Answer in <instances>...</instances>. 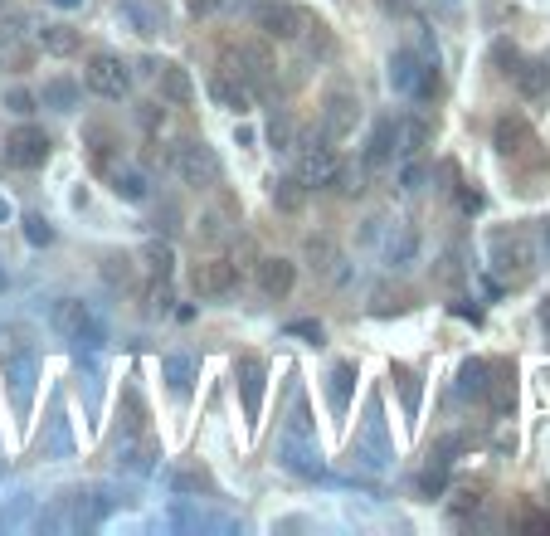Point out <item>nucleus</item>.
Listing matches in <instances>:
<instances>
[{
    "mask_svg": "<svg viewBox=\"0 0 550 536\" xmlns=\"http://www.w3.org/2000/svg\"><path fill=\"white\" fill-rule=\"evenodd\" d=\"M541 249H546V259H550V220L541 225Z\"/></svg>",
    "mask_w": 550,
    "mask_h": 536,
    "instance_id": "obj_47",
    "label": "nucleus"
},
{
    "mask_svg": "<svg viewBox=\"0 0 550 536\" xmlns=\"http://www.w3.org/2000/svg\"><path fill=\"white\" fill-rule=\"evenodd\" d=\"M356 122H361V98H356V93H346V88L327 93V108H322V132H327V142L351 137V132H356Z\"/></svg>",
    "mask_w": 550,
    "mask_h": 536,
    "instance_id": "obj_8",
    "label": "nucleus"
},
{
    "mask_svg": "<svg viewBox=\"0 0 550 536\" xmlns=\"http://www.w3.org/2000/svg\"><path fill=\"white\" fill-rule=\"evenodd\" d=\"M147 307H151V312H166V307H171V288H166V278H161V283H151Z\"/></svg>",
    "mask_w": 550,
    "mask_h": 536,
    "instance_id": "obj_44",
    "label": "nucleus"
},
{
    "mask_svg": "<svg viewBox=\"0 0 550 536\" xmlns=\"http://www.w3.org/2000/svg\"><path fill=\"white\" fill-rule=\"evenodd\" d=\"M419 488H424V493H443V463H439V468H429V473L419 478Z\"/></svg>",
    "mask_w": 550,
    "mask_h": 536,
    "instance_id": "obj_45",
    "label": "nucleus"
},
{
    "mask_svg": "<svg viewBox=\"0 0 550 536\" xmlns=\"http://www.w3.org/2000/svg\"><path fill=\"white\" fill-rule=\"evenodd\" d=\"M254 20L258 30L273 39H302L312 30V15L302 5H293V0H263V5H254Z\"/></svg>",
    "mask_w": 550,
    "mask_h": 536,
    "instance_id": "obj_3",
    "label": "nucleus"
},
{
    "mask_svg": "<svg viewBox=\"0 0 550 536\" xmlns=\"http://www.w3.org/2000/svg\"><path fill=\"white\" fill-rule=\"evenodd\" d=\"M220 5H224V0H190V10H195V15H215Z\"/></svg>",
    "mask_w": 550,
    "mask_h": 536,
    "instance_id": "obj_46",
    "label": "nucleus"
},
{
    "mask_svg": "<svg viewBox=\"0 0 550 536\" xmlns=\"http://www.w3.org/2000/svg\"><path fill=\"white\" fill-rule=\"evenodd\" d=\"M35 93H25V88H15V93H5V108H10V113H20V117H30L35 113Z\"/></svg>",
    "mask_w": 550,
    "mask_h": 536,
    "instance_id": "obj_40",
    "label": "nucleus"
},
{
    "mask_svg": "<svg viewBox=\"0 0 550 536\" xmlns=\"http://www.w3.org/2000/svg\"><path fill=\"white\" fill-rule=\"evenodd\" d=\"M409 254H414V234L400 230V239H390V264H404Z\"/></svg>",
    "mask_w": 550,
    "mask_h": 536,
    "instance_id": "obj_43",
    "label": "nucleus"
},
{
    "mask_svg": "<svg viewBox=\"0 0 550 536\" xmlns=\"http://www.w3.org/2000/svg\"><path fill=\"white\" fill-rule=\"evenodd\" d=\"M293 137H297V127H293V117L288 113H278L273 122H268V142H273V152H293Z\"/></svg>",
    "mask_w": 550,
    "mask_h": 536,
    "instance_id": "obj_35",
    "label": "nucleus"
},
{
    "mask_svg": "<svg viewBox=\"0 0 550 536\" xmlns=\"http://www.w3.org/2000/svg\"><path fill=\"white\" fill-rule=\"evenodd\" d=\"M492 376H497V381H487V395H482V400H492V410H497V415H507V410L516 405L512 366H492Z\"/></svg>",
    "mask_w": 550,
    "mask_h": 536,
    "instance_id": "obj_23",
    "label": "nucleus"
},
{
    "mask_svg": "<svg viewBox=\"0 0 550 536\" xmlns=\"http://www.w3.org/2000/svg\"><path fill=\"white\" fill-rule=\"evenodd\" d=\"M0 376H5V390H10V400H15V415H30V400H35V385H39L35 351H30V346H5Z\"/></svg>",
    "mask_w": 550,
    "mask_h": 536,
    "instance_id": "obj_2",
    "label": "nucleus"
},
{
    "mask_svg": "<svg viewBox=\"0 0 550 536\" xmlns=\"http://www.w3.org/2000/svg\"><path fill=\"white\" fill-rule=\"evenodd\" d=\"M487 249H492V268H497L502 278H526L531 264H536V249H531V239L521 230H497Z\"/></svg>",
    "mask_w": 550,
    "mask_h": 536,
    "instance_id": "obj_5",
    "label": "nucleus"
},
{
    "mask_svg": "<svg viewBox=\"0 0 550 536\" xmlns=\"http://www.w3.org/2000/svg\"><path fill=\"white\" fill-rule=\"evenodd\" d=\"M171 488H176V493H215V483H210V473H200V468H185V473H171Z\"/></svg>",
    "mask_w": 550,
    "mask_h": 536,
    "instance_id": "obj_36",
    "label": "nucleus"
},
{
    "mask_svg": "<svg viewBox=\"0 0 550 536\" xmlns=\"http://www.w3.org/2000/svg\"><path fill=\"white\" fill-rule=\"evenodd\" d=\"M331 181H336V191H341V195H361V191H366V186H361V181H366V171H356V166H336V176H331Z\"/></svg>",
    "mask_w": 550,
    "mask_h": 536,
    "instance_id": "obj_38",
    "label": "nucleus"
},
{
    "mask_svg": "<svg viewBox=\"0 0 550 536\" xmlns=\"http://www.w3.org/2000/svg\"><path fill=\"white\" fill-rule=\"evenodd\" d=\"M302 186H331V176H336V152L327 147V132L317 137V142H302Z\"/></svg>",
    "mask_w": 550,
    "mask_h": 536,
    "instance_id": "obj_14",
    "label": "nucleus"
},
{
    "mask_svg": "<svg viewBox=\"0 0 550 536\" xmlns=\"http://www.w3.org/2000/svg\"><path fill=\"white\" fill-rule=\"evenodd\" d=\"M229 64H239V69H229V74H239L254 93L273 83V54H268L263 44H239V49L229 54Z\"/></svg>",
    "mask_w": 550,
    "mask_h": 536,
    "instance_id": "obj_11",
    "label": "nucleus"
},
{
    "mask_svg": "<svg viewBox=\"0 0 550 536\" xmlns=\"http://www.w3.org/2000/svg\"><path fill=\"white\" fill-rule=\"evenodd\" d=\"M234 376H239V390H244V415L254 424L258 415H263V381H268V366H263V356H239Z\"/></svg>",
    "mask_w": 550,
    "mask_h": 536,
    "instance_id": "obj_13",
    "label": "nucleus"
},
{
    "mask_svg": "<svg viewBox=\"0 0 550 536\" xmlns=\"http://www.w3.org/2000/svg\"><path fill=\"white\" fill-rule=\"evenodd\" d=\"M0 5H5V0H0Z\"/></svg>",
    "mask_w": 550,
    "mask_h": 536,
    "instance_id": "obj_51",
    "label": "nucleus"
},
{
    "mask_svg": "<svg viewBox=\"0 0 550 536\" xmlns=\"http://www.w3.org/2000/svg\"><path fill=\"white\" fill-rule=\"evenodd\" d=\"M117 15H122V20H127L137 35H156V15H151L147 5H137V0H122V5H117Z\"/></svg>",
    "mask_w": 550,
    "mask_h": 536,
    "instance_id": "obj_32",
    "label": "nucleus"
},
{
    "mask_svg": "<svg viewBox=\"0 0 550 536\" xmlns=\"http://www.w3.org/2000/svg\"><path fill=\"white\" fill-rule=\"evenodd\" d=\"M39 103H44V108H59V113H74L78 108V83L74 78H49L44 93H39Z\"/></svg>",
    "mask_w": 550,
    "mask_h": 536,
    "instance_id": "obj_24",
    "label": "nucleus"
},
{
    "mask_svg": "<svg viewBox=\"0 0 550 536\" xmlns=\"http://www.w3.org/2000/svg\"><path fill=\"white\" fill-rule=\"evenodd\" d=\"M54 327H59L74 346H83V351H98V346L108 342V327H103L98 307L78 303V298H64V303L54 307Z\"/></svg>",
    "mask_w": 550,
    "mask_h": 536,
    "instance_id": "obj_1",
    "label": "nucleus"
},
{
    "mask_svg": "<svg viewBox=\"0 0 550 536\" xmlns=\"http://www.w3.org/2000/svg\"><path fill=\"white\" fill-rule=\"evenodd\" d=\"M288 337H302V342L322 346V322H288Z\"/></svg>",
    "mask_w": 550,
    "mask_h": 536,
    "instance_id": "obj_41",
    "label": "nucleus"
},
{
    "mask_svg": "<svg viewBox=\"0 0 550 536\" xmlns=\"http://www.w3.org/2000/svg\"><path fill=\"white\" fill-rule=\"evenodd\" d=\"M453 390H458L463 400H482V395H487V361H463Z\"/></svg>",
    "mask_w": 550,
    "mask_h": 536,
    "instance_id": "obj_25",
    "label": "nucleus"
},
{
    "mask_svg": "<svg viewBox=\"0 0 550 536\" xmlns=\"http://www.w3.org/2000/svg\"><path fill=\"white\" fill-rule=\"evenodd\" d=\"M171 522L185 527V532H234V527H239V522L215 517V512H205V507H190V502H176V507H171Z\"/></svg>",
    "mask_w": 550,
    "mask_h": 536,
    "instance_id": "obj_17",
    "label": "nucleus"
},
{
    "mask_svg": "<svg viewBox=\"0 0 550 536\" xmlns=\"http://www.w3.org/2000/svg\"><path fill=\"white\" fill-rule=\"evenodd\" d=\"M331 410L336 415H346V405H351V385H356V366L351 361H341V366H331Z\"/></svg>",
    "mask_w": 550,
    "mask_h": 536,
    "instance_id": "obj_27",
    "label": "nucleus"
},
{
    "mask_svg": "<svg viewBox=\"0 0 550 536\" xmlns=\"http://www.w3.org/2000/svg\"><path fill=\"white\" fill-rule=\"evenodd\" d=\"M424 142H429V127L424 122H395V152H400V161L419 156Z\"/></svg>",
    "mask_w": 550,
    "mask_h": 536,
    "instance_id": "obj_28",
    "label": "nucleus"
},
{
    "mask_svg": "<svg viewBox=\"0 0 550 536\" xmlns=\"http://www.w3.org/2000/svg\"><path fill=\"white\" fill-rule=\"evenodd\" d=\"M156 459H161V444L151 439V434H122V444H117V468H127V473H151L156 468Z\"/></svg>",
    "mask_w": 550,
    "mask_h": 536,
    "instance_id": "obj_12",
    "label": "nucleus"
},
{
    "mask_svg": "<svg viewBox=\"0 0 550 536\" xmlns=\"http://www.w3.org/2000/svg\"><path fill=\"white\" fill-rule=\"evenodd\" d=\"M25 239H30V244H54V230H49V220H44V215H25Z\"/></svg>",
    "mask_w": 550,
    "mask_h": 536,
    "instance_id": "obj_39",
    "label": "nucleus"
},
{
    "mask_svg": "<svg viewBox=\"0 0 550 536\" xmlns=\"http://www.w3.org/2000/svg\"><path fill=\"white\" fill-rule=\"evenodd\" d=\"M5 288H10V278H5V264H0V293H5Z\"/></svg>",
    "mask_w": 550,
    "mask_h": 536,
    "instance_id": "obj_49",
    "label": "nucleus"
},
{
    "mask_svg": "<svg viewBox=\"0 0 550 536\" xmlns=\"http://www.w3.org/2000/svg\"><path fill=\"white\" fill-rule=\"evenodd\" d=\"M156 78H161V98H166L171 108H185V103L195 98V78L185 74L181 64H161V69H156Z\"/></svg>",
    "mask_w": 550,
    "mask_h": 536,
    "instance_id": "obj_19",
    "label": "nucleus"
},
{
    "mask_svg": "<svg viewBox=\"0 0 550 536\" xmlns=\"http://www.w3.org/2000/svg\"><path fill=\"white\" fill-rule=\"evenodd\" d=\"M414 78H419V59H414L409 49H400V54L390 59V88H395V93H414Z\"/></svg>",
    "mask_w": 550,
    "mask_h": 536,
    "instance_id": "obj_30",
    "label": "nucleus"
},
{
    "mask_svg": "<svg viewBox=\"0 0 550 536\" xmlns=\"http://www.w3.org/2000/svg\"><path fill=\"white\" fill-rule=\"evenodd\" d=\"M390 156H395V117H380L375 132H370V147H366V171L385 166Z\"/></svg>",
    "mask_w": 550,
    "mask_h": 536,
    "instance_id": "obj_22",
    "label": "nucleus"
},
{
    "mask_svg": "<svg viewBox=\"0 0 550 536\" xmlns=\"http://www.w3.org/2000/svg\"><path fill=\"white\" fill-rule=\"evenodd\" d=\"M293 283H297V268L288 259H258V288L268 298H288Z\"/></svg>",
    "mask_w": 550,
    "mask_h": 536,
    "instance_id": "obj_18",
    "label": "nucleus"
},
{
    "mask_svg": "<svg viewBox=\"0 0 550 536\" xmlns=\"http://www.w3.org/2000/svg\"><path fill=\"white\" fill-rule=\"evenodd\" d=\"M395 381H400V390H404V415L414 420V415H419V376L400 366V371H395Z\"/></svg>",
    "mask_w": 550,
    "mask_h": 536,
    "instance_id": "obj_37",
    "label": "nucleus"
},
{
    "mask_svg": "<svg viewBox=\"0 0 550 536\" xmlns=\"http://www.w3.org/2000/svg\"><path fill=\"white\" fill-rule=\"evenodd\" d=\"M278 463H283L288 473H297V478H322V449H317V434H312V429H283Z\"/></svg>",
    "mask_w": 550,
    "mask_h": 536,
    "instance_id": "obj_6",
    "label": "nucleus"
},
{
    "mask_svg": "<svg viewBox=\"0 0 550 536\" xmlns=\"http://www.w3.org/2000/svg\"><path fill=\"white\" fill-rule=\"evenodd\" d=\"M234 283H239V264H229V259H210V264L195 268V293L200 298H224Z\"/></svg>",
    "mask_w": 550,
    "mask_h": 536,
    "instance_id": "obj_16",
    "label": "nucleus"
},
{
    "mask_svg": "<svg viewBox=\"0 0 550 536\" xmlns=\"http://www.w3.org/2000/svg\"><path fill=\"white\" fill-rule=\"evenodd\" d=\"M351 459L366 463V468H385V463L395 459L390 434H385V420H380V400H370L366 420H361V434L351 439Z\"/></svg>",
    "mask_w": 550,
    "mask_h": 536,
    "instance_id": "obj_4",
    "label": "nucleus"
},
{
    "mask_svg": "<svg viewBox=\"0 0 550 536\" xmlns=\"http://www.w3.org/2000/svg\"><path fill=\"white\" fill-rule=\"evenodd\" d=\"M526 142H531V127H526V122H516V117H502V122H497V152L502 156H516Z\"/></svg>",
    "mask_w": 550,
    "mask_h": 536,
    "instance_id": "obj_29",
    "label": "nucleus"
},
{
    "mask_svg": "<svg viewBox=\"0 0 550 536\" xmlns=\"http://www.w3.org/2000/svg\"><path fill=\"white\" fill-rule=\"evenodd\" d=\"M512 78H516V93H521V98H531V103L550 93V64H541V59H526V64H516Z\"/></svg>",
    "mask_w": 550,
    "mask_h": 536,
    "instance_id": "obj_20",
    "label": "nucleus"
},
{
    "mask_svg": "<svg viewBox=\"0 0 550 536\" xmlns=\"http://www.w3.org/2000/svg\"><path fill=\"white\" fill-rule=\"evenodd\" d=\"M400 186H404V191H419V186H424V166H419L414 156L404 161V171H400Z\"/></svg>",
    "mask_w": 550,
    "mask_h": 536,
    "instance_id": "obj_42",
    "label": "nucleus"
},
{
    "mask_svg": "<svg viewBox=\"0 0 550 536\" xmlns=\"http://www.w3.org/2000/svg\"><path fill=\"white\" fill-rule=\"evenodd\" d=\"M112 191L122 195V200H132V205H142V200H147V176H142V171H122V176L112 181Z\"/></svg>",
    "mask_w": 550,
    "mask_h": 536,
    "instance_id": "obj_34",
    "label": "nucleus"
},
{
    "mask_svg": "<svg viewBox=\"0 0 550 536\" xmlns=\"http://www.w3.org/2000/svg\"><path fill=\"white\" fill-rule=\"evenodd\" d=\"M176 171H181L185 186H215L220 181V156L205 142H181L176 147Z\"/></svg>",
    "mask_w": 550,
    "mask_h": 536,
    "instance_id": "obj_7",
    "label": "nucleus"
},
{
    "mask_svg": "<svg viewBox=\"0 0 550 536\" xmlns=\"http://www.w3.org/2000/svg\"><path fill=\"white\" fill-rule=\"evenodd\" d=\"M541 322H546V332H550V303H546V312H541Z\"/></svg>",
    "mask_w": 550,
    "mask_h": 536,
    "instance_id": "obj_50",
    "label": "nucleus"
},
{
    "mask_svg": "<svg viewBox=\"0 0 550 536\" xmlns=\"http://www.w3.org/2000/svg\"><path fill=\"white\" fill-rule=\"evenodd\" d=\"M195 376H200V361H195L190 351H166V356H161V381H166V390H171L176 400L190 395Z\"/></svg>",
    "mask_w": 550,
    "mask_h": 536,
    "instance_id": "obj_15",
    "label": "nucleus"
},
{
    "mask_svg": "<svg viewBox=\"0 0 550 536\" xmlns=\"http://www.w3.org/2000/svg\"><path fill=\"white\" fill-rule=\"evenodd\" d=\"M49 5H59V10H78L83 0H49Z\"/></svg>",
    "mask_w": 550,
    "mask_h": 536,
    "instance_id": "obj_48",
    "label": "nucleus"
},
{
    "mask_svg": "<svg viewBox=\"0 0 550 536\" xmlns=\"http://www.w3.org/2000/svg\"><path fill=\"white\" fill-rule=\"evenodd\" d=\"M88 88H93L98 98H122V93L132 88V74H127V64H122L117 54H93V59H88Z\"/></svg>",
    "mask_w": 550,
    "mask_h": 536,
    "instance_id": "obj_9",
    "label": "nucleus"
},
{
    "mask_svg": "<svg viewBox=\"0 0 550 536\" xmlns=\"http://www.w3.org/2000/svg\"><path fill=\"white\" fill-rule=\"evenodd\" d=\"M210 93H215V103L234 108V113H249V103H254V88H249L239 74H215Z\"/></svg>",
    "mask_w": 550,
    "mask_h": 536,
    "instance_id": "obj_21",
    "label": "nucleus"
},
{
    "mask_svg": "<svg viewBox=\"0 0 550 536\" xmlns=\"http://www.w3.org/2000/svg\"><path fill=\"white\" fill-rule=\"evenodd\" d=\"M39 44H44V54L69 59L78 49V35H74V25H44V30H39Z\"/></svg>",
    "mask_w": 550,
    "mask_h": 536,
    "instance_id": "obj_26",
    "label": "nucleus"
},
{
    "mask_svg": "<svg viewBox=\"0 0 550 536\" xmlns=\"http://www.w3.org/2000/svg\"><path fill=\"white\" fill-rule=\"evenodd\" d=\"M5 156L15 161V166H25V171H35L49 161V137H44V127H15L10 137H5Z\"/></svg>",
    "mask_w": 550,
    "mask_h": 536,
    "instance_id": "obj_10",
    "label": "nucleus"
},
{
    "mask_svg": "<svg viewBox=\"0 0 550 536\" xmlns=\"http://www.w3.org/2000/svg\"><path fill=\"white\" fill-rule=\"evenodd\" d=\"M142 259H147V268L156 273V278H171V268H176V254H171V244H161V239H151Z\"/></svg>",
    "mask_w": 550,
    "mask_h": 536,
    "instance_id": "obj_33",
    "label": "nucleus"
},
{
    "mask_svg": "<svg viewBox=\"0 0 550 536\" xmlns=\"http://www.w3.org/2000/svg\"><path fill=\"white\" fill-rule=\"evenodd\" d=\"M302 200H307L302 176H288V181H278V186H273V205H278V210H302Z\"/></svg>",
    "mask_w": 550,
    "mask_h": 536,
    "instance_id": "obj_31",
    "label": "nucleus"
}]
</instances>
